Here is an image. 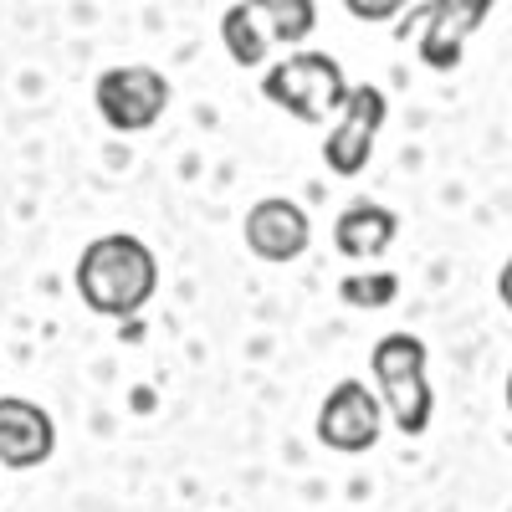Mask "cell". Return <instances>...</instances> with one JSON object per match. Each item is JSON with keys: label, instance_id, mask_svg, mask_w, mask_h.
I'll return each mask as SVG.
<instances>
[{"label": "cell", "instance_id": "cell-1", "mask_svg": "<svg viewBox=\"0 0 512 512\" xmlns=\"http://www.w3.org/2000/svg\"><path fill=\"white\" fill-rule=\"evenodd\" d=\"M72 282H77V297L93 313H103V318H139L154 303V292H159V262H154V251L139 236L108 231V236L82 246Z\"/></svg>", "mask_w": 512, "mask_h": 512}, {"label": "cell", "instance_id": "cell-2", "mask_svg": "<svg viewBox=\"0 0 512 512\" xmlns=\"http://www.w3.org/2000/svg\"><path fill=\"white\" fill-rule=\"evenodd\" d=\"M374 390L384 400V415L395 420L400 436H425L436 415V390H431V354L415 333H384L374 354Z\"/></svg>", "mask_w": 512, "mask_h": 512}, {"label": "cell", "instance_id": "cell-3", "mask_svg": "<svg viewBox=\"0 0 512 512\" xmlns=\"http://www.w3.org/2000/svg\"><path fill=\"white\" fill-rule=\"evenodd\" d=\"M262 98L272 108H282L297 123H333V113L344 108L349 98V77L338 67V57L328 52H308V47H292L282 62L267 67L262 77Z\"/></svg>", "mask_w": 512, "mask_h": 512}, {"label": "cell", "instance_id": "cell-4", "mask_svg": "<svg viewBox=\"0 0 512 512\" xmlns=\"http://www.w3.org/2000/svg\"><path fill=\"white\" fill-rule=\"evenodd\" d=\"M93 103H98V118L113 134H144V128H154L169 108V77L159 67H144V62L108 67L93 82Z\"/></svg>", "mask_w": 512, "mask_h": 512}, {"label": "cell", "instance_id": "cell-5", "mask_svg": "<svg viewBox=\"0 0 512 512\" xmlns=\"http://www.w3.org/2000/svg\"><path fill=\"white\" fill-rule=\"evenodd\" d=\"M384 118H390V98H384L374 82H359V88H349L344 108L333 113V128L323 134V164L333 169L338 180H354L359 169L374 159V144H379Z\"/></svg>", "mask_w": 512, "mask_h": 512}, {"label": "cell", "instance_id": "cell-6", "mask_svg": "<svg viewBox=\"0 0 512 512\" xmlns=\"http://www.w3.org/2000/svg\"><path fill=\"white\" fill-rule=\"evenodd\" d=\"M313 431L338 456L374 451L379 446V431H384V400H379V390H369L364 379H338L333 390L323 395V405H318Z\"/></svg>", "mask_w": 512, "mask_h": 512}, {"label": "cell", "instance_id": "cell-7", "mask_svg": "<svg viewBox=\"0 0 512 512\" xmlns=\"http://www.w3.org/2000/svg\"><path fill=\"white\" fill-rule=\"evenodd\" d=\"M241 241H246V251L256 256V262L287 267V262H297V256L308 251V241H313V221H308V210L297 205V200H287V195H267V200H256V205L246 210Z\"/></svg>", "mask_w": 512, "mask_h": 512}, {"label": "cell", "instance_id": "cell-8", "mask_svg": "<svg viewBox=\"0 0 512 512\" xmlns=\"http://www.w3.org/2000/svg\"><path fill=\"white\" fill-rule=\"evenodd\" d=\"M497 0H431L420 11V62L431 72H456L472 31L492 16Z\"/></svg>", "mask_w": 512, "mask_h": 512}, {"label": "cell", "instance_id": "cell-9", "mask_svg": "<svg viewBox=\"0 0 512 512\" xmlns=\"http://www.w3.org/2000/svg\"><path fill=\"white\" fill-rule=\"evenodd\" d=\"M57 451V425L36 400L0 395V466L6 472H31L47 466Z\"/></svg>", "mask_w": 512, "mask_h": 512}, {"label": "cell", "instance_id": "cell-10", "mask_svg": "<svg viewBox=\"0 0 512 512\" xmlns=\"http://www.w3.org/2000/svg\"><path fill=\"white\" fill-rule=\"evenodd\" d=\"M395 231H400V216L390 205L354 200L344 216L333 221V246H338V256H349V262H374V256L390 251Z\"/></svg>", "mask_w": 512, "mask_h": 512}, {"label": "cell", "instance_id": "cell-11", "mask_svg": "<svg viewBox=\"0 0 512 512\" xmlns=\"http://www.w3.org/2000/svg\"><path fill=\"white\" fill-rule=\"evenodd\" d=\"M246 11H251L256 31L272 41V52L303 47L318 26V0H246Z\"/></svg>", "mask_w": 512, "mask_h": 512}, {"label": "cell", "instance_id": "cell-12", "mask_svg": "<svg viewBox=\"0 0 512 512\" xmlns=\"http://www.w3.org/2000/svg\"><path fill=\"white\" fill-rule=\"evenodd\" d=\"M221 41H226V57H231L236 67H267V57H272V41L256 31L246 0L221 16Z\"/></svg>", "mask_w": 512, "mask_h": 512}, {"label": "cell", "instance_id": "cell-13", "mask_svg": "<svg viewBox=\"0 0 512 512\" xmlns=\"http://www.w3.org/2000/svg\"><path fill=\"white\" fill-rule=\"evenodd\" d=\"M338 297L359 313H379L400 297V277L395 272H354V277L338 282Z\"/></svg>", "mask_w": 512, "mask_h": 512}, {"label": "cell", "instance_id": "cell-14", "mask_svg": "<svg viewBox=\"0 0 512 512\" xmlns=\"http://www.w3.org/2000/svg\"><path fill=\"white\" fill-rule=\"evenodd\" d=\"M405 6H410V0H344V11L354 21H369V26H384V21L405 16Z\"/></svg>", "mask_w": 512, "mask_h": 512}, {"label": "cell", "instance_id": "cell-15", "mask_svg": "<svg viewBox=\"0 0 512 512\" xmlns=\"http://www.w3.org/2000/svg\"><path fill=\"white\" fill-rule=\"evenodd\" d=\"M497 297H502V308L512 313V251H507V262H502V272H497Z\"/></svg>", "mask_w": 512, "mask_h": 512}, {"label": "cell", "instance_id": "cell-16", "mask_svg": "<svg viewBox=\"0 0 512 512\" xmlns=\"http://www.w3.org/2000/svg\"><path fill=\"white\" fill-rule=\"evenodd\" d=\"M507 415H512V369H507Z\"/></svg>", "mask_w": 512, "mask_h": 512}]
</instances>
